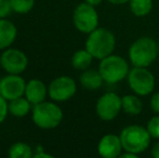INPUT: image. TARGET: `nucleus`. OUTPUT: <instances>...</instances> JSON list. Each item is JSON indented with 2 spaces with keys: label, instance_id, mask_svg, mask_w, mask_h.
<instances>
[{
  "label": "nucleus",
  "instance_id": "nucleus-32",
  "mask_svg": "<svg viewBox=\"0 0 159 158\" xmlns=\"http://www.w3.org/2000/svg\"><path fill=\"white\" fill-rule=\"evenodd\" d=\"M158 50H159V44H158Z\"/></svg>",
  "mask_w": 159,
  "mask_h": 158
},
{
  "label": "nucleus",
  "instance_id": "nucleus-6",
  "mask_svg": "<svg viewBox=\"0 0 159 158\" xmlns=\"http://www.w3.org/2000/svg\"><path fill=\"white\" fill-rule=\"evenodd\" d=\"M127 79L130 89L139 97L149 95L155 89V76L147 67L133 66L128 73Z\"/></svg>",
  "mask_w": 159,
  "mask_h": 158
},
{
  "label": "nucleus",
  "instance_id": "nucleus-16",
  "mask_svg": "<svg viewBox=\"0 0 159 158\" xmlns=\"http://www.w3.org/2000/svg\"><path fill=\"white\" fill-rule=\"evenodd\" d=\"M33 104L25 97H21L9 101V113L16 118H23L27 116L32 111Z\"/></svg>",
  "mask_w": 159,
  "mask_h": 158
},
{
  "label": "nucleus",
  "instance_id": "nucleus-17",
  "mask_svg": "<svg viewBox=\"0 0 159 158\" xmlns=\"http://www.w3.org/2000/svg\"><path fill=\"white\" fill-rule=\"evenodd\" d=\"M121 105L122 111L129 116H136L141 114L143 110V103L136 94H126L121 97Z\"/></svg>",
  "mask_w": 159,
  "mask_h": 158
},
{
  "label": "nucleus",
  "instance_id": "nucleus-24",
  "mask_svg": "<svg viewBox=\"0 0 159 158\" xmlns=\"http://www.w3.org/2000/svg\"><path fill=\"white\" fill-rule=\"evenodd\" d=\"M9 114V101L0 94V124L6 120Z\"/></svg>",
  "mask_w": 159,
  "mask_h": 158
},
{
  "label": "nucleus",
  "instance_id": "nucleus-12",
  "mask_svg": "<svg viewBox=\"0 0 159 158\" xmlns=\"http://www.w3.org/2000/svg\"><path fill=\"white\" fill-rule=\"evenodd\" d=\"M122 151L120 137L111 133L103 135L98 144V153L103 158H117L121 155Z\"/></svg>",
  "mask_w": 159,
  "mask_h": 158
},
{
  "label": "nucleus",
  "instance_id": "nucleus-25",
  "mask_svg": "<svg viewBox=\"0 0 159 158\" xmlns=\"http://www.w3.org/2000/svg\"><path fill=\"white\" fill-rule=\"evenodd\" d=\"M151 108L154 113L159 114V91L151 97Z\"/></svg>",
  "mask_w": 159,
  "mask_h": 158
},
{
  "label": "nucleus",
  "instance_id": "nucleus-30",
  "mask_svg": "<svg viewBox=\"0 0 159 158\" xmlns=\"http://www.w3.org/2000/svg\"><path fill=\"white\" fill-rule=\"evenodd\" d=\"M84 1H86L87 3L93 6V7H98V6H100V4L102 3L103 0H84Z\"/></svg>",
  "mask_w": 159,
  "mask_h": 158
},
{
  "label": "nucleus",
  "instance_id": "nucleus-29",
  "mask_svg": "<svg viewBox=\"0 0 159 158\" xmlns=\"http://www.w3.org/2000/svg\"><path fill=\"white\" fill-rule=\"evenodd\" d=\"M109 3L111 4H115V6H120V4H125V3H128L130 0H107Z\"/></svg>",
  "mask_w": 159,
  "mask_h": 158
},
{
  "label": "nucleus",
  "instance_id": "nucleus-31",
  "mask_svg": "<svg viewBox=\"0 0 159 158\" xmlns=\"http://www.w3.org/2000/svg\"><path fill=\"white\" fill-rule=\"evenodd\" d=\"M0 66H1V54H0Z\"/></svg>",
  "mask_w": 159,
  "mask_h": 158
},
{
  "label": "nucleus",
  "instance_id": "nucleus-27",
  "mask_svg": "<svg viewBox=\"0 0 159 158\" xmlns=\"http://www.w3.org/2000/svg\"><path fill=\"white\" fill-rule=\"evenodd\" d=\"M152 156L154 158H159V142L155 143V145L152 148Z\"/></svg>",
  "mask_w": 159,
  "mask_h": 158
},
{
  "label": "nucleus",
  "instance_id": "nucleus-13",
  "mask_svg": "<svg viewBox=\"0 0 159 158\" xmlns=\"http://www.w3.org/2000/svg\"><path fill=\"white\" fill-rule=\"evenodd\" d=\"M48 95V88L40 79L33 78L26 82V89L24 97L34 105L46 101Z\"/></svg>",
  "mask_w": 159,
  "mask_h": 158
},
{
  "label": "nucleus",
  "instance_id": "nucleus-1",
  "mask_svg": "<svg viewBox=\"0 0 159 158\" xmlns=\"http://www.w3.org/2000/svg\"><path fill=\"white\" fill-rule=\"evenodd\" d=\"M116 47V37L109 29L98 27L88 34L84 48L96 60H102L113 54Z\"/></svg>",
  "mask_w": 159,
  "mask_h": 158
},
{
  "label": "nucleus",
  "instance_id": "nucleus-21",
  "mask_svg": "<svg viewBox=\"0 0 159 158\" xmlns=\"http://www.w3.org/2000/svg\"><path fill=\"white\" fill-rule=\"evenodd\" d=\"M13 12L17 14H26L33 10L35 0H10Z\"/></svg>",
  "mask_w": 159,
  "mask_h": 158
},
{
  "label": "nucleus",
  "instance_id": "nucleus-4",
  "mask_svg": "<svg viewBox=\"0 0 159 158\" xmlns=\"http://www.w3.org/2000/svg\"><path fill=\"white\" fill-rule=\"evenodd\" d=\"M32 118L38 128L44 130L54 129L63 120V111L54 102L43 101L34 105Z\"/></svg>",
  "mask_w": 159,
  "mask_h": 158
},
{
  "label": "nucleus",
  "instance_id": "nucleus-14",
  "mask_svg": "<svg viewBox=\"0 0 159 158\" xmlns=\"http://www.w3.org/2000/svg\"><path fill=\"white\" fill-rule=\"evenodd\" d=\"M17 37V28L13 22L0 19V50L10 48Z\"/></svg>",
  "mask_w": 159,
  "mask_h": 158
},
{
  "label": "nucleus",
  "instance_id": "nucleus-5",
  "mask_svg": "<svg viewBox=\"0 0 159 158\" xmlns=\"http://www.w3.org/2000/svg\"><path fill=\"white\" fill-rule=\"evenodd\" d=\"M129 64L120 55L111 54L101 60L98 72L107 84H117L124 80L129 73Z\"/></svg>",
  "mask_w": 159,
  "mask_h": 158
},
{
  "label": "nucleus",
  "instance_id": "nucleus-3",
  "mask_svg": "<svg viewBox=\"0 0 159 158\" xmlns=\"http://www.w3.org/2000/svg\"><path fill=\"white\" fill-rule=\"evenodd\" d=\"M119 137L124 151L134 153L136 155L144 153L148 148L152 140L147 129L138 124L127 126L121 130Z\"/></svg>",
  "mask_w": 159,
  "mask_h": 158
},
{
  "label": "nucleus",
  "instance_id": "nucleus-15",
  "mask_svg": "<svg viewBox=\"0 0 159 158\" xmlns=\"http://www.w3.org/2000/svg\"><path fill=\"white\" fill-rule=\"evenodd\" d=\"M80 84L84 87V89L90 91L98 90L102 87L104 79H103L101 73L98 70H86L82 72V74L79 77Z\"/></svg>",
  "mask_w": 159,
  "mask_h": 158
},
{
  "label": "nucleus",
  "instance_id": "nucleus-7",
  "mask_svg": "<svg viewBox=\"0 0 159 158\" xmlns=\"http://www.w3.org/2000/svg\"><path fill=\"white\" fill-rule=\"evenodd\" d=\"M73 23L76 29L84 34H90L98 27V14L95 7L86 1L79 3L73 12Z\"/></svg>",
  "mask_w": 159,
  "mask_h": 158
},
{
  "label": "nucleus",
  "instance_id": "nucleus-2",
  "mask_svg": "<svg viewBox=\"0 0 159 158\" xmlns=\"http://www.w3.org/2000/svg\"><path fill=\"white\" fill-rule=\"evenodd\" d=\"M128 55L133 66L148 67L159 55L158 43L151 37H140L132 42Z\"/></svg>",
  "mask_w": 159,
  "mask_h": 158
},
{
  "label": "nucleus",
  "instance_id": "nucleus-26",
  "mask_svg": "<svg viewBox=\"0 0 159 158\" xmlns=\"http://www.w3.org/2000/svg\"><path fill=\"white\" fill-rule=\"evenodd\" d=\"M33 156L35 157V158H51V157H52V155L47 154V153H44L43 150H42V151H39V152H37L36 154H34Z\"/></svg>",
  "mask_w": 159,
  "mask_h": 158
},
{
  "label": "nucleus",
  "instance_id": "nucleus-22",
  "mask_svg": "<svg viewBox=\"0 0 159 158\" xmlns=\"http://www.w3.org/2000/svg\"><path fill=\"white\" fill-rule=\"evenodd\" d=\"M146 129L151 134L152 139L159 140V114L157 116L152 117L146 124Z\"/></svg>",
  "mask_w": 159,
  "mask_h": 158
},
{
  "label": "nucleus",
  "instance_id": "nucleus-9",
  "mask_svg": "<svg viewBox=\"0 0 159 158\" xmlns=\"http://www.w3.org/2000/svg\"><path fill=\"white\" fill-rule=\"evenodd\" d=\"M77 92V84L69 76H60L53 79L48 87V95L54 102H66Z\"/></svg>",
  "mask_w": 159,
  "mask_h": 158
},
{
  "label": "nucleus",
  "instance_id": "nucleus-8",
  "mask_svg": "<svg viewBox=\"0 0 159 158\" xmlns=\"http://www.w3.org/2000/svg\"><path fill=\"white\" fill-rule=\"evenodd\" d=\"M122 111L121 97L115 92H106L98 97L95 104V112L98 117L104 121L115 119Z\"/></svg>",
  "mask_w": 159,
  "mask_h": 158
},
{
  "label": "nucleus",
  "instance_id": "nucleus-11",
  "mask_svg": "<svg viewBox=\"0 0 159 158\" xmlns=\"http://www.w3.org/2000/svg\"><path fill=\"white\" fill-rule=\"evenodd\" d=\"M26 81L21 75L8 74L0 78V94L7 100L12 101L17 97H24Z\"/></svg>",
  "mask_w": 159,
  "mask_h": 158
},
{
  "label": "nucleus",
  "instance_id": "nucleus-19",
  "mask_svg": "<svg viewBox=\"0 0 159 158\" xmlns=\"http://www.w3.org/2000/svg\"><path fill=\"white\" fill-rule=\"evenodd\" d=\"M129 7L135 16H145L149 14L153 9V0H130Z\"/></svg>",
  "mask_w": 159,
  "mask_h": 158
},
{
  "label": "nucleus",
  "instance_id": "nucleus-28",
  "mask_svg": "<svg viewBox=\"0 0 159 158\" xmlns=\"http://www.w3.org/2000/svg\"><path fill=\"white\" fill-rule=\"evenodd\" d=\"M136 157H138L136 154L131 152H127V151H124V153H121V155L119 156V158H136Z\"/></svg>",
  "mask_w": 159,
  "mask_h": 158
},
{
  "label": "nucleus",
  "instance_id": "nucleus-20",
  "mask_svg": "<svg viewBox=\"0 0 159 158\" xmlns=\"http://www.w3.org/2000/svg\"><path fill=\"white\" fill-rule=\"evenodd\" d=\"M8 155L11 158H30L33 156V150L24 142H16L10 146Z\"/></svg>",
  "mask_w": 159,
  "mask_h": 158
},
{
  "label": "nucleus",
  "instance_id": "nucleus-23",
  "mask_svg": "<svg viewBox=\"0 0 159 158\" xmlns=\"http://www.w3.org/2000/svg\"><path fill=\"white\" fill-rule=\"evenodd\" d=\"M13 12L10 0H0V19H7Z\"/></svg>",
  "mask_w": 159,
  "mask_h": 158
},
{
  "label": "nucleus",
  "instance_id": "nucleus-18",
  "mask_svg": "<svg viewBox=\"0 0 159 158\" xmlns=\"http://www.w3.org/2000/svg\"><path fill=\"white\" fill-rule=\"evenodd\" d=\"M93 59L90 52L86 48L76 51L71 56V66L77 70H86L90 67Z\"/></svg>",
  "mask_w": 159,
  "mask_h": 158
},
{
  "label": "nucleus",
  "instance_id": "nucleus-10",
  "mask_svg": "<svg viewBox=\"0 0 159 158\" xmlns=\"http://www.w3.org/2000/svg\"><path fill=\"white\" fill-rule=\"evenodd\" d=\"M28 66V57L23 51L8 48L1 53V67L8 74L21 75Z\"/></svg>",
  "mask_w": 159,
  "mask_h": 158
}]
</instances>
